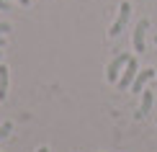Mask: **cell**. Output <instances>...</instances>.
Returning a JSON list of instances; mask_svg holds the SVG:
<instances>
[{
	"mask_svg": "<svg viewBox=\"0 0 157 152\" xmlns=\"http://www.w3.org/2000/svg\"><path fill=\"white\" fill-rule=\"evenodd\" d=\"M136 72H139V67H136V59H134V57H129V62H126V67H124V72L119 75V80H116V85H119L121 90L132 88V83H134Z\"/></svg>",
	"mask_w": 157,
	"mask_h": 152,
	"instance_id": "cell-1",
	"label": "cell"
},
{
	"mask_svg": "<svg viewBox=\"0 0 157 152\" xmlns=\"http://www.w3.org/2000/svg\"><path fill=\"white\" fill-rule=\"evenodd\" d=\"M126 62H129L126 52L119 54V57H113V59H111V64H108V70H106V80L108 83H116V80H119V75H121V70L126 67Z\"/></svg>",
	"mask_w": 157,
	"mask_h": 152,
	"instance_id": "cell-2",
	"label": "cell"
},
{
	"mask_svg": "<svg viewBox=\"0 0 157 152\" xmlns=\"http://www.w3.org/2000/svg\"><path fill=\"white\" fill-rule=\"evenodd\" d=\"M129 16H132V3H121V8H119V18H116V23L111 26L108 34H111V36H119L121 31H124V26H126V21H129Z\"/></svg>",
	"mask_w": 157,
	"mask_h": 152,
	"instance_id": "cell-3",
	"label": "cell"
},
{
	"mask_svg": "<svg viewBox=\"0 0 157 152\" xmlns=\"http://www.w3.org/2000/svg\"><path fill=\"white\" fill-rule=\"evenodd\" d=\"M147 29H149V21L142 18L136 23V31H134V49L136 52H144V36H147Z\"/></svg>",
	"mask_w": 157,
	"mask_h": 152,
	"instance_id": "cell-4",
	"label": "cell"
},
{
	"mask_svg": "<svg viewBox=\"0 0 157 152\" xmlns=\"http://www.w3.org/2000/svg\"><path fill=\"white\" fill-rule=\"evenodd\" d=\"M157 75V70H147V72H136V77H134V83H132V90L134 93H142V88L152 80V77Z\"/></svg>",
	"mask_w": 157,
	"mask_h": 152,
	"instance_id": "cell-5",
	"label": "cell"
},
{
	"mask_svg": "<svg viewBox=\"0 0 157 152\" xmlns=\"http://www.w3.org/2000/svg\"><path fill=\"white\" fill-rule=\"evenodd\" d=\"M152 103H155V93L152 90H147V93H142V108H139V114L136 116H144V114H149V111H152Z\"/></svg>",
	"mask_w": 157,
	"mask_h": 152,
	"instance_id": "cell-6",
	"label": "cell"
},
{
	"mask_svg": "<svg viewBox=\"0 0 157 152\" xmlns=\"http://www.w3.org/2000/svg\"><path fill=\"white\" fill-rule=\"evenodd\" d=\"M8 95V67L0 64V101H5Z\"/></svg>",
	"mask_w": 157,
	"mask_h": 152,
	"instance_id": "cell-7",
	"label": "cell"
},
{
	"mask_svg": "<svg viewBox=\"0 0 157 152\" xmlns=\"http://www.w3.org/2000/svg\"><path fill=\"white\" fill-rule=\"evenodd\" d=\"M10 129H13L10 124H3V127H0V139H5V137L10 134Z\"/></svg>",
	"mask_w": 157,
	"mask_h": 152,
	"instance_id": "cell-8",
	"label": "cell"
},
{
	"mask_svg": "<svg viewBox=\"0 0 157 152\" xmlns=\"http://www.w3.org/2000/svg\"><path fill=\"white\" fill-rule=\"evenodd\" d=\"M8 31H10V23H0V36L8 34Z\"/></svg>",
	"mask_w": 157,
	"mask_h": 152,
	"instance_id": "cell-9",
	"label": "cell"
},
{
	"mask_svg": "<svg viewBox=\"0 0 157 152\" xmlns=\"http://www.w3.org/2000/svg\"><path fill=\"white\" fill-rule=\"evenodd\" d=\"M0 10H10V3H8V0H0Z\"/></svg>",
	"mask_w": 157,
	"mask_h": 152,
	"instance_id": "cell-10",
	"label": "cell"
},
{
	"mask_svg": "<svg viewBox=\"0 0 157 152\" xmlns=\"http://www.w3.org/2000/svg\"><path fill=\"white\" fill-rule=\"evenodd\" d=\"M18 3H21V5H29V3H31V0H18Z\"/></svg>",
	"mask_w": 157,
	"mask_h": 152,
	"instance_id": "cell-11",
	"label": "cell"
},
{
	"mask_svg": "<svg viewBox=\"0 0 157 152\" xmlns=\"http://www.w3.org/2000/svg\"><path fill=\"white\" fill-rule=\"evenodd\" d=\"M36 152H49V150H47V147H39V150H36Z\"/></svg>",
	"mask_w": 157,
	"mask_h": 152,
	"instance_id": "cell-12",
	"label": "cell"
},
{
	"mask_svg": "<svg viewBox=\"0 0 157 152\" xmlns=\"http://www.w3.org/2000/svg\"><path fill=\"white\" fill-rule=\"evenodd\" d=\"M3 47H5V39H0V49H3Z\"/></svg>",
	"mask_w": 157,
	"mask_h": 152,
	"instance_id": "cell-13",
	"label": "cell"
},
{
	"mask_svg": "<svg viewBox=\"0 0 157 152\" xmlns=\"http://www.w3.org/2000/svg\"><path fill=\"white\" fill-rule=\"evenodd\" d=\"M155 44H157V36H155Z\"/></svg>",
	"mask_w": 157,
	"mask_h": 152,
	"instance_id": "cell-14",
	"label": "cell"
},
{
	"mask_svg": "<svg viewBox=\"0 0 157 152\" xmlns=\"http://www.w3.org/2000/svg\"><path fill=\"white\" fill-rule=\"evenodd\" d=\"M0 57H3V52H0Z\"/></svg>",
	"mask_w": 157,
	"mask_h": 152,
	"instance_id": "cell-15",
	"label": "cell"
}]
</instances>
